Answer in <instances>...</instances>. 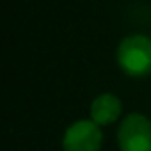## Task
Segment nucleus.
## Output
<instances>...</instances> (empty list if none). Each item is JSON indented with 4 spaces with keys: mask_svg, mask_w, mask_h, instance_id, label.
Instances as JSON below:
<instances>
[{
    "mask_svg": "<svg viewBox=\"0 0 151 151\" xmlns=\"http://www.w3.org/2000/svg\"><path fill=\"white\" fill-rule=\"evenodd\" d=\"M121 114V101L117 96L105 93L100 94L98 98H94L93 105H91V117L94 123L101 124H110L114 123Z\"/></svg>",
    "mask_w": 151,
    "mask_h": 151,
    "instance_id": "nucleus-4",
    "label": "nucleus"
},
{
    "mask_svg": "<svg viewBox=\"0 0 151 151\" xmlns=\"http://www.w3.org/2000/svg\"><path fill=\"white\" fill-rule=\"evenodd\" d=\"M117 62L130 77H146L151 73V39L140 34L128 36L117 48Z\"/></svg>",
    "mask_w": 151,
    "mask_h": 151,
    "instance_id": "nucleus-1",
    "label": "nucleus"
},
{
    "mask_svg": "<svg viewBox=\"0 0 151 151\" xmlns=\"http://www.w3.org/2000/svg\"><path fill=\"white\" fill-rule=\"evenodd\" d=\"M101 132L100 124L94 121L80 119L73 123L62 139L64 151H100Z\"/></svg>",
    "mask_w": 151,
    "mask_h": 151,
    "instance_id": "nucleus-3",
    "label": "nucleus"
},
{
    "mask_svg": "<svg viewBox=\"0 0 151 151\" xmlns=\"http://www.w3.org/2000/svg\"><path fill=\"white\" fill-rule=\"evenodd\" d=\"M121 151H151V121L142 114H130L119 126Z\"/></svg>",
    "mask_w": 151,
    "mask_h": 151,
    "instance_id": "nucleus-2",
    "label": "nucleus"
}]
</instances>
